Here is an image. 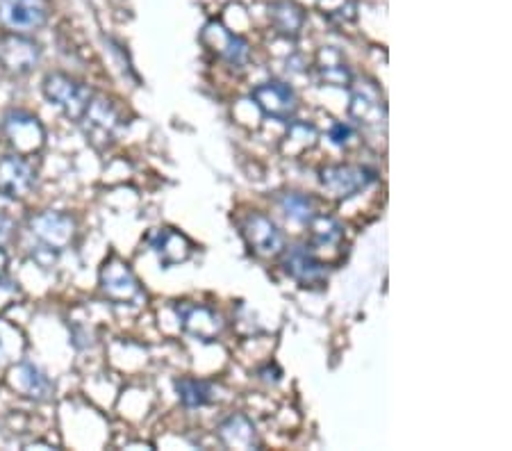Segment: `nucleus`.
Segmentation results:
<instances>
[{
	"label": "nucleus",
	"instance_id": "1",
	"mask_svg": "<svg viewBox=\"0 0 512 451\" xmlns=\"http://www.w3.org/2000/svg\"><path fill=\"white\" fill-rule=\"evenodd\" d=\"M44 96L48 103L57 105L73 121L82 119L87 105L94 98L92 89L80 85L78 80L64 76V73H48L44 80Z\"/></svg>",
	"mask_w": 512,
	"mask_h": 451
},
{
	"label": "nucleus",
	"instance_id": "2",
	"mask_svg": "<svg viewBox=\"0 0 512 451\" xmlns=\"http://www.w3.org/2000/svg\"><path fill=\"white\" fill-rule=\"evenodd\" d=\"M30 233L41 244V249L60 253L76 240V221L64 212H41L30 219Z\"/></svg>",
	"mask_w": 512,
	"mask_h": 451
},
{
	"label": "nucleus",
	"instance_id": "3",
	"mask_svg": "<svg viewBox=\"0 0 512 451\" xmlns=\"http://www.w3.org/2000/svg\"><path fill=\"white\" fill-rule=\"evenodd\" d=\"M101 290L107 299L119 303V306L142 299V287H139L137 276L132 274L128 262H123L117 256L105 260L101 269Z\"/></svg>",
	"mask_w": 512,
	"mask_h": 451
},
{
	"label": "nucleus",
	"instance_id": "4",
	"mask_svg": "<svg viewBox=\"0 0 512 451\" xmlns=\"http://www.w3.org/2000/svg\"><path fill=\"white\" fill-rule=\"evenodd\" d=\"M48 21L46 0H0V26L10 32H32Z\"/></svg>",
	"mask_w": 512,
	"mask_h": 451
},
{
	"label": "nucleus",
	"instance_id": "5",
	"mask_svg": "<svg viewBox=\"0 0 512 451\" xmlns=\"http://www.w3.org/2000/svg\"><path fill=\"white\" fill-rule=\"evenodd\" d=\"M41 60V48L35 41L23 37L21 32H7L0 35V69L7 73H30Z\"/></svg>",
	"mask_w": 512,
	"mask_h": 451
},
{
	"label": "nucleus",
	"instance_id": "6",
	"mask_svg": "<svg viewBox=\"0 0 512 451\" xmlns=\"http://www.w3.org/2000/svg\"><path fill=\"white\" fill-rule=\"evenodd\" d=\"M251 98L267 117L276 121H289L296 114V110H299V101H296L294 89L289 87L287 82L280 80L258 85L251 92Z\"/></svg>",
	"mask_w": 512,
	"mask_h": 451
},
{
	"label": "nucleus",
	"instance_id": "7",
	"mask_svg": "<svg viewBox=\"0 0 512 451\" xmlns=\"http://www.w3.org/2000/svg\"><path fill=\"white\" fill-rule=\"evenodd\" d=\"M376 180V171L367 167H353V164H335V167H326L321 171V185L337 196V199H346L353 196Z\"/></svg>",
	"mask_w": 512,
	"mask_h": 451
},
{
	"label": "nucleus",
	"instance_id": "8",
	"mask_svg": "<svg viewBox=\"0 0 512 451\" xmlns=\"http://www.w3.org/2000/svg\"><path fill=\"white\" fill-rule=\"evenodd\" d=\"M80 123L85 126V133L94 144L107 146L114 139V135H117L121 117L110 101H105L101 96H94L92 103L87 105L85 114H82Z\"/></svg>",
	"mask_w": 512,
	"mask_h": 451
},
{
	"label": "nucleus",
	"instance_id": "9",
	"mask_svg": "<svg viewBox=\"0 0 512 451\" xmlns=\"http://www.w3.org/2000/svg\"><path fill=\"white\" fill-rule=\"evenodd\" d=\"M3 128L7 139L19 151V155L35 153L44 146V126H41L37 117H32L28 112H10L5 117Z\"/></svg>",
	"mask_w": 512,
	"mask_h": 451
},
{
	"label": "nucleus",
	"instance_id": "10",
	"mask_svg": "<svg viewBox=\"0 0 512 451\" xmlns=\"http://www.w3.org/2000/svg\"><path fill=\"white\" fill-rule=\"evenodd\" d=\"M37 174L26 155H5L0 158V194L7 199H23L35 187Z\"/></svg>",
	"mask_w": 512,
	"mask_h": 451
},
{
	"label": "nucleus",
	"instance_id": "11",
	"mask_svg": "<svg viewBox=\"0 0 512 451\" xmlns=\"http://www.w3.org/2000/svg\"><path fill=\"white\" fill-rule=\"evenodd\" d=\"M178 319L183 331L201 342L217 340L224 331V319H221L208 306H194V303H183L178 306Z\"/></svg>",
	"mask_w": 512,
	"mask_h": 451
},
{
	"label": "nucleus",
	"instance_id": "12",
	"mask_svg": "<svg viewBox=\"0 0 512 451\" xmlns=\"http://www.w3.org/2000/svg\"><path fill=\"white\" fill-rule=\"evenodd\" d=\"M283 269L289 278H294L303 287L326 283L324 262L315 253L305 249V246H292V249H287L283 258Z\"/></svg>",
	"mask_w": 512,
	"mask_h": 451
},
{
	"label": "nucleus",
	"instance_id": "13",
	"mask_svg": "<svg viewBox=\"0 0 512 451\" xmlns=\"http://www.w3.org/2000/svg\"><path fill=\"white\" fill-rule=\"evenodd\" d=\"M203 44H208L214 53L224 57L230 64H242L249 57V44L242 37H237L221 23H210L203 30Z\"/></svg>",
	"mask_w": 512,
	"mask_h": 451
},
{
	"label": "nucleus",
	"instance_id": "14",
	"mask_svg": "<svg viewBox=\"0 0 512 451\" xmlns=\"http://www.w3.org/2000/svg\"><path fill=\"white\" fill-rule=\"evenodd\" d=\"M148 242H151V249L155 251V256L160 258L164 267L187 262L194 253L192 242H189L183 233L173 231V228H162V231L153 233L148 237Z\"/></svg>",
	"mask_w": 512,
	"mask_h": 451
},
{
	"label": "nucleus",
	"instance_id": "15",
	"mask_svg": "<svg viewBox=\"0 0 512 451\" xmlns=\"http://www.w3.org/2000/svg\"><path fill=\"white\" fill-rule=\"evenodd\" d=\"M244 235L253 249L262 253V256H274V253L283 249V235H280L274 221L260 215V212H253V215L246 217Z\"/></svg>",
	"mask_w": 512,
	"mask_h": 451
},
{
	"label": "nucleus",
	"instance_id": "16",
	"mask_svg": "<svg viewBox=\"0 0 512 451\" xmlns=\"http://www.w3.org/2000/svg\"><path fill=\"white\" fill-rule=\"evenodd\" d=\"M351 117L365 126H378L385 119V105L381 101V94L371 85H362L355 89L351 96Z\"/></svg>",
	"mask_w": 512,
	"mask_h": 451
},
{
	"label": "nucleus",
	"instance_id": "17",
	"mask_svg": "<svg viewBox=\"0 0 512 451\" xmlns=\"http://www.w3.org/2000/svg\"><path fill=\"white\" fill-rule=\"evenodd\" d=\"M219 438L226 447L233 449H255L258 447V431L253 422L244 415H233L219 426Z\"/></svg>",
	"mask_w": 512,
	"mask_h": 451
},
{
	"label": "nucleus",
	"instance_id": "18",
	"mask_svg": "<svg viewBox=\"0 0 512 451\" xmlns=\"http://www.w3.org/2000/svg\"><path fill=\"white\" fill-rule=\"evenodd\" d=\"M12 385L30 399H46L53 388L46 374L30 363H21L12 369Z\"/></svg>",
	"mask_w": 512,
	"mask_h": 451
},
{
	"label": "nucleus",
	"instance_id": "19",
	"mask_svg": "<svg viewBox=\"0 0 512 451\" xmlns=\"http://www.w3.org/2000/svg\"><path fill=\"white\" fill-rule=\"evenodd\" d=\"M317 71H319L321 80H324L326 85H333V87H349L353 80L349 67H346V62L342 60V55L330 46L321 48L319 60H317Z\"/></svg>",
	"mask_w": 512,
	"mask_h": 451
},
{
	"label": "nucleus",
	"instance_id": "20",
	"mask_svg": "<svg viewBox=\"0 0 512 451\" xmlns=\"http://www.w3.org/2000/svg\"><path fill=\"white\" fill-rule=\"evenodd\" d=\"M269 19L274 26L283 32V35L296 37L303 28L305 16L301 12L299 5H294L292 0H280V3H274L269 7Z\"/></svg>",
	"mask_w": 512,
	"mask_h": 451
},
{
	"label": "nucleus",
	"instance_id": "21",
	"mask_svg": "<svg viewBox=\"0 0 512 451\" xmlns=\"http://www.w3.org/2000/svg\"><path fill=\"white\" fill-rule=\"evenodd\" d=\"M176 392H178V399L180 404L187 406V408H201V406H208L212 397H214V388L208 381H201V379H178L176 381Z\"/></svg>",
	"mask_w": 512,
	"mask_h": 451
},
{
	"label": "nucleus",
	"instance_id": "22",
	"mask_svg": "<svg viewBox=\"0 0 512 451\" xmlns=\"http://www.w3.org/2000/svg\"><path fill=\"white\" fill-rule=\"evenodd\" d=\"M310 240L315 246H321V249H326V246H335L337 242L342 240V224L333 217H324V215H315L310 221Z\"/></svg>",
	"mask_w": 512,
	"mask_h": 451
},
{
	"label": "nucleus",
	"instance_id": "23",
	"mask_svg": "<svg viewBox=\"0 0 512 451\" xmlns=\"http://www.w3.org/2000/svg\"><path fill=\"white\" fill-rule=\"evenodd\" d=\"M280 208H283L285 215L292 221H299V224H308V221L315 217V201L305 194H285L280 199Z\"/></svg>",
	"mask_w": 512,
	"mask_h": 451
},
{
	"label": "nucleus",
	"instance_id": "24",
	"mask_svg": "<svg viewBox=\"0 0 512 451\" xmlns=\"http://www.w3.org/2000/svg\"><path fill=\"white\" fill-rule=\"evenodd\" d=\"M319 10L333 21H351L355 16V0H319Z\"/></svg>",
	"mask_w": 512,
	"mask_h": 451
},
{
	"label": "nucleus",
	"instance_id": "25",
	"mask_svg": "<svg viewBox=\"0 0 512 451\" xmlns=\"http://www.w3.org/2000/svg\"><path fill=\"white\" fill-rule=\"evenodd\" d=\"M328 137L333 139V144L344 146V144H349V139L353 137V130L349 126H344V123H335V126L330 128Z\"/></svg>",
	"mask_w": 512,
	"mask_h": 451
},
{
	"label": "nucleus",
	"instance_id": "26",
	"mask_svg": "<svg viewBox=\"0 0 512 451\" xmlns=\"http://www.w3.org/2000/svg\"><path fill=\"white\" fill-rule=\"evenodd\" d=\"M12 228H14V221L0 212V244H3L5 240H10Z\"/></svg>",
	"mask_w": 512,
	"mask_h": 451
},
{
	"label": "nucleus",
	"instance_id": "27",
	"mask_svg": "<svg viewBox=\"0 0 512 451\" xmlns=\"http://www.w3.org/2000/svg\"><path fill=\"white\" fill-rule=\"evenodd\" d=\"M5 267H7V253L3 251V246H0V276L5 274Z\"/></svg>",
	"mask_w": 512,
	"mask_h": 451
},
{
	"label": "nucleus",
	"instance_id": "28",
	"mask_svg": "<svg viewBox=\"0 0 512 451\" xmlns=\"http://www.w3.org/2000/svg\"><path fill=\"white\" fill-rule=\"evenodd\" d=\"M0 360H3V342H0Z\"/></svg>",
	"mask_w": 512,
	"mask_h": 451
}]
</instances>
